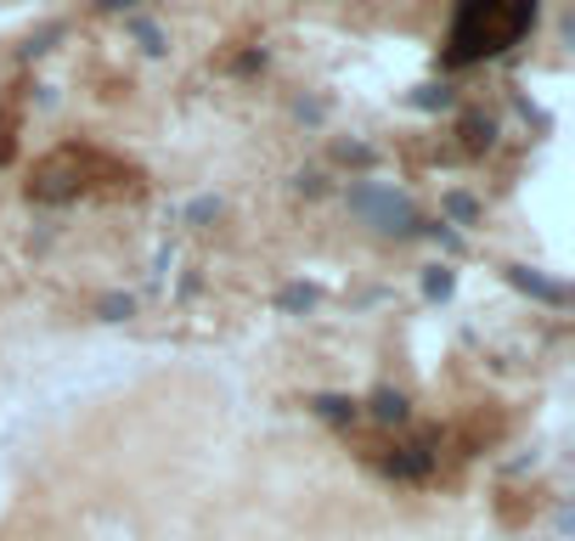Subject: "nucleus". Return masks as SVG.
<instances>
[{
	"label": "nucleus",
	"instance_id": "f257e3e1",
	"mask_svg": "<svg viewBox=\"0 0 575 541\" xmlns=\"http://www.w3.org/2000/svg\"><path fill=\"white\" fill-rule=\"evenodd\" d=\"M531 23H536V0H463L452 23V63L508 52Z\"/></svg>",
	"mask_w": 575,
	"mask_h": 541
}]
</instances>
